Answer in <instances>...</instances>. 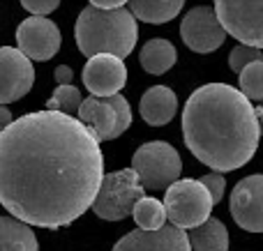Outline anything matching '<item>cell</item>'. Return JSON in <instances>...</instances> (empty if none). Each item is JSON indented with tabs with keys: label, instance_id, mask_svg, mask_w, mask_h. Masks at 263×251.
<instances>
[{
	"label": "cell",
	"instance_id": "4316f807",
	"mask_svg": "<svg viewBox=\"0 0 263 251\" xmlns=\"http://www.w3.org/2000/svg\"><path fill=\"white\" fill-rule=\"evenodd\" d=\"M90 5L100 9H116V7H125L127 0H90Z\"/></svg>",
	"mask_w": 263,
	"mask_h": 251
},
{
	"label": "cell",
	"instance_id": "44dd1931",
	"mask_svg": "<svg viewBox=\"0 0 263 251\" xmlns=\"http://www.w3.org/2000/svg\"><path fill=\"white\" fill-rule=\"evenodd\" d=\"M240 92L250 101H261L263 99V60H254L240 72Z\"/></svg>",
	"mask_w": 263,
	"mask_h": 251
},
{
	"label": "cell",
	"instance_id": "7c38bea8",
	"mask_svg": "<svg viewBox=\"0 0 263 251\" xmlns=\"http://www.w3.org/2000/svg\"><path fill=\"white\" fill-rule=\"evenodd\" d=\"M231 217L240 228L250 231V233L263 231V175H247L233 187Z\"/></svg>",
	"mask_w": 263,
	"mask_h": 251
},
{
	"label": "cell",
	"instance_id": "4fadbf2b",
	"mask_svg": "<svg viewBox=\"0 0 263 251\" xmlns=\"http://www.w3.org/2000/svg\"><path fill=\"white\" fill-rule=\"evenodd\" d=\"M127 83V67L120 58L109 53L90 55L83 67V86L92 97H109L120 92Z\"/></svg>",
	"mask_w": 263,
	"mask_h": 251
},
{
	"label": "cell",
	"instance_id": "277c9868",
	"mask_svg": "<svg viewBox=\"0 0 263 251\" xmlns=\"http://www.w3.org/2000/svg\"><path fill=\"white\" fill-rule=\"evenodd\" d=\"M162 205L173 226L190 231L208 219L215 203L199 180H176L166 187Z\"/></svg>",
	"mask_w": 263,
	"mask_h": 251
},
{
	"label": "cell",
	"instance_id": "3957f363",
	"mask_svg": "<svg viewBox=\"0 0 263 251\" xmlns=\"http://www.w3.org/2000/svg\"><path fill=\"white\" fill-rule=\"evenodd\" d=\"M74 39L86 58L97 53H109L116 58H127L139 41V26L129 9H81L74 26Z\"/></svg>",
	"mask_w": 263,
	"mask_h": 251
},
{
	"label": "cell",
	"instance_id": "d6986e66",
	"mask_svg": "<svg viewBox=\"0 0 263 251\" xmlns=\"http://www.w3.org/2000/svg\"><path fill=\"white\" fill-rule=\"evenodd\" d=\"M129 14L145 23H166L180 14L185 0H127Z\"/></svg>",
	"mask_w": 263,
	"mask_h": 251
},
{
	"label": "cell",
	"instance_id": "cb8c5ba5",
	"mask_svg": "<svg viewBox=\"0 0 263 251\" xmlns=\"http://www.w3.org/2000/svg\"><path fill=\"white\" fill-rule=\"evenodd\" d=\"M201 184H203L205 189H208V194H210V198H213V203H219L224 198V187H227V182H224V175L222 173H208V175H203V178L199 180Z\"/></svg>",
	"mask_w": 263,
	"mask_h": 251
},
{
	"label": "cell",
	"instance_id": "e0dca14e",
	"mask_svg": "<svg viewBox=\"0 0 263 251\" xmlns=\"http://www.w3.org/2000/svg\"><path fill=\"white\" fill-rule=\"evenodd\" d=\"M0 251H40L32 228L14 217H0Z\"/></svg>",
	"mask_w": 263,
	"mask_h": 251
},
{
	"label": "cell",
	"instance_id": "ba28073f",
	"mask_svg": "<svg viewBox=\"0 0 263 251\" xmlns=\"http://www.w3.org/2000/svg\"><path fill=\"white\" fill-rule=\"evenodd\" d=\"M215 16L240 44L263 46V0H215Z\"/></svg>",
	"mask_w": 263,
	"mask_h": 251
},
{
	"label": "cell",
	"instance_id": "7402d4cb",
	"mask_svg": "<svg viewBox=\"0 0 263 251\" xmlns=\"http://www.w3.org/2000/svg\"><path fill=\"white\" fill-rule=\"evenodd\" d=\"M81 92H79V88H74L72 83H67V86H58L53 90V95H51V99L46 101V111H58V113H77L79 111V104H81Z\"/></svg>",
	"mask_w": 263,
	"mask_h": 251
},
{
	"label": "cell",
	"instance_id": "6da1fadb",
	"mask_svg": "<svg viewBox=\"0 0 263 251\" xmlns=\"http://www.w3.org/2000/svg\"><path fill=\"white\" fill-rule=\"evenodd\" d=\"M104 178L100 141L74 115L35 111L0 132V205L58 231L90 210Z\"/></svg>",
	"mask_w": 263,
	"mask_h": 251
},
{
	"label": "cell",
	"instance_id": "7a4b0ae2",
	"mask_svg": "<svg viewBox=\"0 0 263 251\" xmlns=\"http://www.w3.org/2000/svg\"><path fill=\"white\" fill-rule=\"evenodd\" d=\"M261 124L252 101L238 88L208 83L182 109V138L201 164L215 173L238 171L259 148Z\"/></svg>",
	"mask_w": 263,
	"mask_h": 251
},
{
	"label": "cell",
	"instance_id": "83f0119b",
	"mask_svg": "<svg viewBox=\"0 0 263 251\" xmlns=\"http://www.w3.org/2000/svg\"><path fill=\"white\" fill-rule=\"evenodd\" d=\"M12 111L7 109V104H0V132H3L5 127H7L9 122H12Z\"/></svg>",
	"mask_w": 263,
	"mask_h": 251
},
{
	"label": "cell",
	"instance_id": "8992f818",
	"mask_svg": "<svg viewBox=\"0 0 263 251\" xmlns=\"http://www.w3.org/2000/svg\"><path fill=\"white\" fill-rule=\"evenodd\" d=\"M79 122H83L97 141H114L132 124L129 101L120 92L109 97H88L79 104Z\"/></svg>",
	"mask_w": 263,
	"mask_h": 251
},
{
	"label": "cell",
	"instance_id": "52a82bcc",
	"mask_svg": "<svg viewBox=\"0 0 263 251\" xmlns=\"http://www.w3.org/2000/svg\"><path fill=\"white\" fill-rule=\"evenodd\" d=\"M132 171L143 189H166L171 182L180 180L182 161L173 145L164 141H150L134 152Z\"/></svg>",
	"mask_w": 263,
	"mask_h": 251
},
{
	"label": "cell",
	"instance_id": "ffe728a7",
	"mask_svg": "<svg viewBox=\"0 0 263 251\" xmlns=\"http://www.w3.org/2000/svg\"><path fill=\"white\" fill-rule=\"evenodd\" d=\"M132 215L141 231H157L166 224V212H164L162 201L150 196H141L132 207Z\"/></svg>",
	"mask_w": 263,
	"mask_h": 251
},
{
	"label": "cell",
	"instance_id": "8fae6325",
	"mask_svg": "<svg viewBox=\"0 0 263 251\" xmlns=\"http://www.w3.org/2000/svg\"><path fill=\"white\" fill-rule=\"evenodd\" d=\"M35 83V67L18 49L0 46V104L18 101Z\"/></svg>",
	"mask_w": 263,
	"mask_h": 251
},
{
	"label": "cell",
	"instance_id": "30bf717a",
	"mask_svg": "<svg viewBox=\"0 0 263 251\" xmlns=\"http://www.w3.org/2000/svg\"><path fill=\"white\" fill-rule=\"evenodd\" d=\"M180 37L187 44V49L196 51V53H213L224 44L227 32L215 16V9L199 5L185 14L180 23Z\"/></svg>",
	"mask_w": 263,
	"mask_h": 251
},
{
	"label": "cell",
	"instance_id": "5b68a950",
	"mask_svg": "<svg viewBox=\"0 0 263 251\" xmlns=\"http://www.w3.org/2000/svg\"><path fill=\"white\" fill-rule=\"evenodd\" d=\"M141 196H145V189L132 169L104 173L90 210L104 221H123L132 215V207Z\"/></svg>",
	"mask_w": 263,
	"mask_h": 251
},
{
	"label": "cell",
	"instance_id": "ac0fdd59",
	"mask_svg": "<svg viewBox=\"0 0 263 251\" xmlns=\"http://www.w3.org/2000/svg\"><path fill=\"white\" fill-rule=\"evenodd\" d=\"M139 60L145 72L159 76V74H166L168 69L176 65L178 53H176V46L168 39H150V41H145V46L141 49Z\"/></svg>",
	"mask_w": 263,
	"mask_h": 251
},
{
	"label": "cell",
	"instance_id": "484cf974",
	"mask_svg": "<svg viewBox=\"0 0 263 251\" xmlns=\"http://www.w3.org/2000/svg\"><path fill=\"white\" fill-rule=\"evenodd\" d=\"M53 76H55V81H58V86H67V83H72L74 72L67 67V65H58L55 72H53Z\"/></svg>",
	"mask_w": 263,
	"mask_h": 251
},
{
	"label": "cell",
	"instance_id": "9a60e30c",
	"mask_svg": "<svg viewBox=\"0 0 263 251\" xmlns=\"http://www.w3.org/2000/svg\"><path fill=\"white\" fill-rule=\"evenodd\" d=\"M139 111H141V118L148 124H153V127H164V124H168L173 120V115H176L178 97L171 88L155 86L143 92Z\"/></svg>",
	"mask_w": 263,
	"mask_h": 251
},
{
	"label": "cell",
	"instance_id": "d4e9b609",
	"mask_svg": "<svg viewBox=\"0 0 263 251\" xmlns=\"http://www.w3.org/2000/svg\"><path fill=\"white\" fill-rule=\"evenodd\" d=\"M21 5L32 16H46V14H51L53 9H58L60 0H21Z\"/></svg>",
	"mask_w": 263,
	"mask_h": 251
},
{
	"label": "cell",
	"instance_id": "5bb4252c",
	"mask_svg": "<svg viewBox=\"0 0 263 251\" xmlns=\"http://www.w3.org/2000/svg\"><path fill=\"white\" fill-rule=\"evenodd\" d=\"M111 251H192V247L185 231L164 224L157 231H132L123 235Z\"/></svg>",
	"mask_w": 263,
	"mask_h": 251
},
{
	"label": "cell",
	"instance_id": "603a6c76",
	"mask_svg": "<svg viewBox=\"0 0 263 251\" xmlns=\"http://www.w3.org/2000/svg\"><path fill=\"white\" fill-rule=\"evenodd\" d=\"M254 60H261V49H254V46H247V44L236 46L231 51V55H229V65H231L233 72H240L242 67H247Z\"/></svg>",
	"mask_w": 263,
	"mask_h": 251
},
{
	"label": "cell",
	"instance_id": "2e32d148",
	"mask_svg": "<svg viewBox=\"0 0 263 251\" xmlns=\"http://www.w3.org/2000/svg\"><path fill=\"white\" fill-rule=\"evenodd\" d=\"M187 240L192 251H229V231L215 217H208L203 224L190 228Z\"/></svg>",
	"mask_w": 263,
	"mask_h": 251
},
{
	"label": "cell",
	"instance_id": "9c48e42d",
	"mask_svg": "<svg viewBox=\"0 0 263 251\" xmlns=\"http://www.w3.org/2000/svg\"><path fill=\"white\" fill-rule=\"evenodd\" d=\"M60 28L46 16H30L16 28V46L28 60H51L60 51Z\"/></svg>",
	"mask_w": 263,
	"mask_h": 251
}]
</instances>
